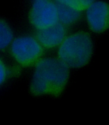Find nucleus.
<instances>
[{
  "label": "nucleus",
  "mask_w": 109,
  "mask_h": 125,
  "mask_svg": "<svg viewBox=\"0 0 109 125\" xmlns=\"http://www.w3.org/2000/svg\"><path fill=\"white\" fill-rule=\"evenodd\" d=\"M58 5L59 22L62 25L66 27L71 26L80 19L81 11L69 5L60 4Z\"/></svg>",
  "instance_id": "obj_7"
},
{
  "label": "nucleus",
  "mask_w": 109,
  "mask_h": 125,
  "mask_svg": "<svg viewBox=\"0 0 109 125\" xmlns=\"http://www.w3.org/2000/svg\"><path fill=\"white\" fill-rule=\"evenodd\" d=\"M11 57L19 66H35L43 57L44 49L36 37L22 35L14 38L9 47Z\"/></svg>",
  "instance_id": "obj_3"
},
{
  "label": "nucleus",
  "mask_w": 109,
  "mask_h": 125,
  "mask_svg": "<svg viewBox=\"0 0 109 125\" xmlns=\"http://www.w3.org/2000/svg\"><path fill=\"white\" fill-rule=\"evenodd\" d=\"M66 27L58 22L53 26L38 31L36 37L44 49L58 48L67 36Z\"/></svg>",
  "instance_id": "obj_6"
},
{
  "label": "nucleus",
  "mask_w": 109,
  "mask_h": 125,
  "mask_svg": "<svg viewBox=\"0 0 109 125\" xmlns=\"http://www.w3.org/2000/svg\"><path fill=\"white\" fill-rule=\"evenodd\" d=\"M14 38L11 26L7 21L0 18V51L9 49Z\"/></svg>",
  "instance_id": "obj_8"
},
{
  "label": "nucleus",
  "mask_w": 109,
  "mask_h": 125,
  "mask_svg": "<svg viewBox=\"0 0 109 125\" xmlns=\"http://www.w3.org/2000/svg\"><path fill=\"white\" fill-rule=\"evenodd\" d=\"M29 22L40 31L59 22L58 5L51 0H34L28 13Z\"/></svg>",
  "instance_id": "obj_4"
},
{
  "label": "nucleus",
  "mask_w": 109,
  "mask_h": 125,
  "mask_svg": "<svg viewBox=\"0 0 109 125\" xmlns=\"http://www.w3.org/2000/svg\"><path fill=\"white\" fill-rule=\"evenodd\" d=\"M17 73V71L9 66L0 56V87Z\"/></svg>",
  "instance_id": "obj_10"
},
{
  "label": "nucleus",
  "mask_w": 109,
  "mask_h": 125,
  "mask_svg": "<svg viewBox=\"0 0 109 125\" xmlns=\"http://www.w3.org/2000/svg\"><path fill=\"white\" fill-rule=\"evenodd\" d=\"M85 11L86 21L91 31L101 34L109 31V1L97 0Z\"/></svg>",
  "instance_id": "obj_5"
},
{
  "label": "nucleus",
  "mask_w": 109,
  "mask_h": 125,
  "mask_svg": "<svg viewBox=\"0 0 109 125\" xmlns=\"http://www.w3.org/2000/svg\"><path fill=\"white\" fill-rule=\"evenodd\" d=\"M97 0H57L58 4L70 6L80 11L86 10Z\"/></svg>",
  "instance_id": "obj_9"
},
{
  "label": "nucleus",
  "mask_w": 109,
  "mask_h": 125,
  "mask_svg": "<svg viewBox=\"0 0 109 125\" xmlns=\"http://www.w3.org/2000/svg\"><path fill=\"white\" fill-rule=\"evenodd\" d=\"M69 76V68L58 58H43L34 66L31 93L37 96H59L65 89Z\"/></svg>",
  "instance_id": "obj_1"
},
{
  "label": "nucleus",
  "mask_w": 109,
  "mask_h": 125,
  "mask_svg": "<svg viewBox=\"0 0 109 125\" xmlns=\"http://www.w3.org/2000/svg\"><path fill=\"white\" fill-rule=\"evenodd\" d=\"M94 45L90 34L84 31L67 35L58 48V58L70 68L85 67L91 60Z\"/></svg>",
  "instance_id": "obj_2"
}]
</instances>
